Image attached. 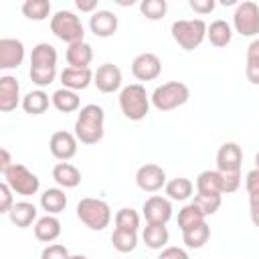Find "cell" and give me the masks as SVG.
Here are the masks:
<instances>
[{
	"instance_id": "obj_24",
	"label": "cell",
	"mask_w": 259,
	"mask_h": 259,
	"mask_svg": "<svg viewBox=\"0 0 259 259\" xmlns=\"http://www.w3.org/2000/svg\"><path fill=\"white\" fill-rule=\"evenodd\" d=\"M40 206L47 214H59L67 208V194L63 188H47L40 194Z\"/></svg>"
},
{
	"instance_id": "obj_17",
	"label": "cell",
	"mask_w": 259,
	"mask_h": 259,
	"mask_svg": "<svg viewBox=\"0 0 259 259\" xmlns=\"http://www.w3.org/2000/svg\"><path fill=\"white\" fill-rule=\"evenodd\" d=\"M89 28L95 36L107 38L117 30V16L111 10H95L89 16Z\"/></svg>"
},
{
	"instance_id": "obj_15",
	"label": "cell",
	"mask_w": 259,
	"mask_h": 259,
	"mask_svg": "<svg viewBox=\"0 0 259 259\" xmlns=\"http://www.w3.org/2000/svg\"><path fill=\"white\" fill-rule=\"evenodd\" d=\"M24 61V45L18 38H0V69H18Z\"/></svg>"
},
{
	"instance_id": "obj_43",
	"label": "cell",
	"mask_w": 259,
	"mask_h": 259,
	"mask_svg": "<svg viewBox=\"0 0 259 259\" xmlns=\"http://www.w3.org/2000/svg\"><path fill=\"white\" fill-rule=\"evenodd\" d=\"M245 188H247V194H259V170L253 168L247 172L245 176Z\"/></svg>"
},
{
	"instance_id": "obj_47",
	"label": "cell",
	"mask_w": 259,
	"mask_h": 259,
	"mask_svg": "<svg viewBox=\"0 0 259 259\" xmlns=\"http://www.w3.org/2000/svg\"><path fill=\"white\" fill-rule=\"evenodd\" d=\"M12 164H14V162H12V158H10V152H8L6 148H2V150H0V172L4 174Z\"/></svg>"
},
{
	"instance_id": "obj_49",
	"label": "cell",
	"mask_w": 259,
	"mask_h": 259,
	"mask_svg": "<svg viewBox=\"0 0 259 259\" xmlns=\"http://www.w3.org/2000/svg\"><path fill=\"white\" fill-rule=\"evenodd\" d=\"M69 259H89V257H85V255H69Z\"/></svg>"
},
{
	"instance_id": "obj_32",
	"label": "cell",
	"mask_w": 259,
	"mask_h": 259,
	"mask_svg": "<svg viewBox=\"0 0 259 259\" xmlns=\"http://www.w3.org/2000/svg\"><path fill=\"white\" fill-rule=\"evenodd\" d=\"M208 237H210V227L206 225V221L182 233V241H184V245L188 249H200V247H204V243L208 241Z\"/></svg>"
},
{
	"instance_id": "obj_5",
	"label": "cell",
	"mask_w": 259,
	"mask_h": 259,
	"mask_svg": "<svg viewBox=\"0 0 259 259\" xmlns=\"http://www.w3.org/2000/svg\"><path fill=\"white\" fill-rule=\"evenodd\" d=\"M206 28L208 26L202 18H192V20H174L170 32H172V38L178 42L180 49L194 51L206 38Z\"/></svg>"
},
{
	"instance_id": "obj_8",
	"label": "cell",
	"mask_w": 259,
	"mask_h": 259,
	"mask_svg": "<svg viewBox=\"0 0 259 259\" xmlns=\"http://www.w3.org/2000/svg\"><path fill=\"white\" fill-rule=\"evenodd\" d=\"M233 28L241 36H257L259 34V6L251 0L237 4L233 14Z\"/></svg>"
},
{
	"instance_id": "obj_45",
	"label": "cell",
	"mask_w": 259,
	"mask_h": 259,
	"mask_svg": "<svg viewBox=\"0 0 259 259\" xmlns=\"http://www.w3.org/2000/svg\"><path fill=\"white\" fill-rule=\"evenodd\" d=\"M158 259H190L188 253L180 247H164Z\"/></svg>"
},
{
	"instance_id": "obj_50",
	"label": "cell",
	"mask_w": 259,
	"mask_h": 259,
	"mask_svg": "<svg viewBox=\"0 0 259 259\" xmlns=\"http://www.w3.org/2000/svg\"><path fill=\"white\" fill-rule=\"evenodd\" d=\"M255 168H257V170H259V152H257V154H255Z\"/></svg>"
},
{
	"instance_id": "obj_44",
	"label": "cell",
	"mask_w": 259,
	"mask_h": 259,
	"mask_svg": "<svg viewBox=\"0 0 259 259\" xmlns=\"http://www.w3.org/2000/svg\"><path fill=\"white\" fill-rule=\"evenodd\" d=\"M188 6H190L194 12H198V14H208V12L214 10L217 4H214V0H190Z\"/></svg>"
},
{
	"instance_id": "obj_46",
	"label": "cell",
	"mask_w": 259,
	"mask_h": 259,
	"mask_svg": "<svg viewBox=\"0 0 259 259\" xmlns=\"http://www.w3.org/2000/svg\"><path fill=\"white\" fill-rule=\"evenodd\" d=\"M249 212H251V221L253 225L259 229V194H251L249 196Z\"/></svg>"
},
{
	"instance_id": "obj_16",
	"label": "cell",
	"mask_w": 259,
	"mask_h": 259,
	"mask_svg": "<svg viewBox=\"0 0 259 259\" xmlns=\"http://www.w3.org/2000/svg\"><path fill=\"white\" fill-rule=\"evenodd\" d=\"M22 103L20 99V83L12 75H2L0 77V111L8 113Z\"/></svg>"
},
{
	"instance_id": "obj_12",
	"label": "cell",
	"mask_w": 259,
	"mask_h": 259,
	"mask_svg": "<svg viewBox=\"0 0 259 259\" xmlns=\"http://www.w3.org/2000/svg\"><path fill=\"white\" fill-rule=\"evenodd\" d=\"M121 69L113 63H103L97 67V71L93 73V85L101 91V93H113L121 87Z\"/></svg>"
},
{
	"instance_id": "obj_14",
	"label": "cell",
	"mask_w": 259,
	"mask_h": 259,
	"mask_svg": "<svg viewBox=\"0 0 259 259\" xmlns=\"http://www.w3.org/2000/svg\"><path fill=\"white\" fill-rule=\"evenodd\" d=\"M243 150L235 142H225L217 152V170L219 172H241Z\"/></svg>"
},
{
	"instance_id": "obj_3",
	"label": "cell",
	"mask_w": 259,
	"mask_h": 259,
	"mask_svg": "<svg viewBox=\"0 0 259 259\" xmlns=\"http://www.w3.org/2000/svg\"><path fill=\"white\" fill-rule=\"evenodd\" d=\"M77 219L91 231H103L111 221V208L101 198L85 196L77 204Z\"/></svg>"
},
{
	"instance_id": "obj_20",
	"label": "cell",
	"mask_w": 259,
	"mask_h": 259,
	"mask_svg": "<svg viewBox=\"0 0 259 259\" xmlns=\"http://www.w3.org/2000/svg\"><path fill=\"white\" fill-rule=\"evenodd\" d=\"M8 219H10V223H12L14 227L26 229V227H30L34 221H38V219H36V206H34L32 202H28V200L14 202V206H12L10 212H8Z\"/></svg>"
},
{
	"instance_id": "obj_42",
	"label": "cell",
	"mask_w": 259,
	"mask_h": 259,
	"mask_svg": "<svg viewBox=\"0 0 259 259\" xmlns=\"http://www.w3.org/2000/svg\"><path fill=\"white\" fill-rule=\"evenodd\" d=\"M12 194H14L12 188H10L6 182H2V184H0V212H2V214H8L10 208L14 206Z\"/></svg>"
},
{
	"instance_id": "obj_38",
	"label": "cell",
	"mask_w": 259,
	"mask_h": 259,
	"mask_svg": "<svg viewBox=\"0 0 259 259\" xmlns=\"http://www.w3.org/2000/svg\"><path fill=\"white\" fill-rule=\"evenodd\" d=\"M140 10L148 20H160V18H164L168 4H166V0H144L140 4Z\"/></svg>"
},
{
	"instance_id": "obj_27",
	"label": "cell",
	"mask_w": 259,
	"mask_h": 259,
	"mask_svg": "<svg viewBox=\"0 0 259 259\" xmlns=\"http://www.w3.org/2000/svg\"><path fill=\"white\" fill-rule=\"evenodd\" d=\"M49 103H53L49 99V95L42 91V89H34V91H28L24 97H22V109L28 113V115H40L49 109Z\"/></svg>"
},
{
	"instance_id": "obj_19",
	"label": "cell",
	"mask_w": 259,
	"mask_h": 259,
	"mask_svg": "<svg viewBox=\"0 0 259 259\" xmlns=\"http://www.w3.org/2000/svg\"><path fill=\"white\" fill-rule=\"evenodd\" d=\"M65 57H67L69 67H75V69H89V65H91V61H93V49H91L89 42L81 40V42L69 45Z\"/></svg>"
},
{
	"instance_id": "obj_11",
	"label": "cell",
	"mask_w": 259,
	"mask_h": 259,
	"mask_svg": "<svg viewBox=\"0 0 259 259\" xmlns=\"http://www.w3.org/2000/svg\"><path fill=\"white\" fill-rule=\"evenodd\" d=\"M142 212H144L148 223H152V225H166L172 219V202L166 196L154 194V196L146 198V202L142 206Z\"/></svg>"
},
{
	"instance_id": "obj_41",
	"label": "cell",
	"mask_w": 259,
	"mask_h": 259,
	"mask_svg": "<svg viewBox=\"0 0 259 259\" xmlns=\"http://www.w3.org/2000/svg\"><path fill=\"white\" fill-rule=\"evenodd\" d=\"M40 259H69V249L65 245H59V243L47 245L40 253Z\"/></svg>"
},
{
	"instance_id": "obj_36",
	"label": "cell",
	"mask_w": 259,
	"mask_h": 259,
	"mask_svg": "<svg viewBox=\"0 0 259 259\" xmlns=\"http://www.w3.org/2000/svg\"><path fill=\"white\" fill-rule=\"evenodd\" d=\"M138 227H140V214L134 208L123 206V208H119L115 212V229L138 233Z\"/></svg>"
},
{
	"instance_id": "obj_48",
	"label": "cell",
	"mask_w": 259,
	"mask_h": 259,
	"mask_svg": "<svg viewBox=\"0 0 259 259\" xmlns=\"http://www.w3.org/2000/svg\"><path fill=\"white\" fill-rule=\"evenodd\" d=\"M75 6L81 10V12H95V8H97V0H77L75 2Z\"/></svg>"
},
{
	"instance_id": "obj_21",
	"label": "cell",
	"mask_w": 259,
	"mask_h": 259,
	"mask_svg": "<svg viewBox=\"0 0 259 259\" xmlns=\"http://www.w3.org/2000/svg\"><path fill=\"white\" fill-rule=\"evenodd\" d=\"M61 235V221L55 214H45L34 223V237L42 243H53Z\"/></svg>"
},
{
	"instance_id": "obj_37",
	"label": "cell",
	"mask_w": 259,
	"mask_h": 259,
	"mask_svg": "<svg viewBox=\"0 0 259 259\" xmlns=\"http://www.w3.org/2000/svg\"><path fill=\"white\" fill-rule=\"evenodd\" d=\"M192 202L202 210L204 217H208V214H214L219 210V206L223 202V194H198L196 192Z\"/></svg>"
},
{
	"instance_id": "obj_13",
	"label": "cell",
	"mask_w": 259,
	"mask_h": 259,
	"mask_svg": "<svg viewBox=\"0 0 259 259\" xmlns=\"http://www.w3.org/2000/svg\"><path fill=\"white\" fill-rule=\"evenodd\" d=\"M77 136L75 134H71V132H55L53 136H51V140H49V150H51V154L57 158V160H61V162H67V160H71L75 154H77Z\"/></svg>"
},
{
	"instance_id": "obj_23",
	"label": "cell",
	"mask_w": 259,
	"mask_h": 259,
	"mask_svg": "<svg viewBox=\"0 0 259 259\" xmlns=\"http://www.w3.org/2000/svg\"><path fill=\"white\" fill-rule=\"evenodd\" d=\"M57 49L49 42H38L36 47H32L30 53V67H51L57 69Z\"/></svg>"
},
{
	"instance_id": "obj_1",
	"label": "cell",
	"mask_w": 259,
	"mask_h": 259,
	"mask_svg": "<svg viewBox=\"0 0 259 259\" xmlns=\"http://www.w3.org/2000/svg\"><path fill=\"white\" fill-rule=\"evenodd\" d=\"M105 123V111L103 107L95 105V103H89V105H83L77 113V119H75V136L81 144H87V146H93L97 142H101L103 138V127Z\"/></svg>"
},
{
	"instance_id": "obj_35",
	"label": "cell",
	"mask_w": 259,
	"mask_h": 259,
	"mask_svg": "<svg viewBox=\"0 0 259 259\" xmlns=\"http://www.w3.org/2000/svg\"><path fill=\"white\" fill-rule=\"evenodd\" d=\"M22 14L28 20H45L51 14V2L49 0H26L22 4Z\"/></svg>"
},
{
	"instance_id": "obj_34",
	"label": "cell",
	"mask_w": 259,
	"mask_h": 259,
	"mask_svg": "<svg viewBox=\"0 0 259 259\" xmlns=\"http://www.w3.org/2000/svg\"><path fill=\"white\" fill-rule=\"evenodd\" d=\"M111 245L119 253H132L138 247V235L132 233V231L113 229V233H111Z\"/></svg>"
},
{
	"instance_id": "obj_30",
	"label": "cell",
	"mask_w": 259,
	"mask_h": 259,
	"mask_svg": "<svg viewBox=\"0 0 259 259\" xmlns=\"http://www.w3.org/2000/svg\"><path fill=\"white\" fill-rule=\"evenodd\" d=\"M164 190H166V194H168L170 200H178V202H182V200H186V198L192 196L194 184H192L188 178H182V176H180V178H172V180H168L166 186H164Z\"/></svg>"
},
{
	"instance_id": "obj_26",
	"label": "cell",
	"mask_w": 259,
	"mask_h": 259,
	"mask_svg": "<svg viewBox=\"0 0 259 259\" xmlns=\"http://www.w3.org/2000/svg\"><path fill=\"white\" fill-rule=\"evenodd\" d=\"M51 101H53V107H55L57 111H61V113H73V111H77L79 105H81V99H79L77 91H71V89H65V87L57 89V91L53 93Z\"/></svg>"
},
{
	"instance_id": "obj_40",
	"label": "cell",
	"mask_w": 259,
	"mask_h": 259,
	"mask_svg": "<svg viewBox=\"0 0 259 259\" xmlns=\"http://www.w3.org/2000/svg\"><path fill=\"white\" fill-rule=\"evenodd\" d=\"M219 174H221L223 194L239 190V186H241V172H219Z\"/></svg>"
},
{
	"instance_id": "obj_29",
	"label": "cell",
	"mask_w": 259,
	"mask_h": 259,
	"mask_svg": "<svg viewBox=\"0 0 259 259\" xmlns=\"http://www.w3.org/2000/svg\"><path fill=\"white\" fill-rule=\"evenodd\" d=\"M196 192L198 194H223L219 170H202L196 176Z\"/></svg>"
},
{
	"instance_id": "obj_22",
	"label": "cell",
	"mask_w": 259,
	"mask_h": 259,
	"mask_svg": "<svg viewBox=\"0 0 259 259\" xmlns=\"http://www.w3.org/2000/svg\"><path fill=\"white\" fill-rule=\"evenodd\" d=\"M53 178L61 188H75L81 182V172L77 166H73L69 162H59L53 168Z\"/></svg>"
},
{
	"instance_id": "obj_9",
	"label": "cell",
	"mask_w": 259,
	"mask_h": 259,
	"mask_svg": "<svg viewBox=\"0 0 259 259\" xmlns=\"http://www.w3.org/2000/svg\"><path fill=\"white\" fill-rule=\"evenodd\" d=\"M136 184L144 192H158L166 186V170L158 164H144L136 172Z\"/></svg>"
},
{
	"instance_id": "obj_31",
	"label": "cell",
	"mask_w": 259,
	"mask_h": 259,
	"mask_svg": "<svg viewBox=\"0 0 259 259\" xmlns=\"http://www.w3.org/2000/svg\"><path fill=\"white\" fill-rule=\"evenodd\" d=\"M245 77L251 85H259V38H253L247 47Z\"/></svg>"
},
{
	"instance_id": "obj_10",
	"label": "cell",
	"mask_w": 259,
	"mask_h": 259,
	"mask_svg": "<svg viewBox=\"0 0 259 259\" xmlns=\"http://www.w3.org/2000/svg\"><path fill=\"white\" fill-rule=\"evenodd\" d=\"M132 73L138 81H154L162 73V61L154 53H140L132 61Z\"/></svg>"
},
{
	"instance_id": "obj_28",
	"label": "cell",
	"mask_w": 259,
	"mask_h": 259,
	"mask_svg": "<svg viewBox=\"0 0 259 259\" xmlns=\"http://www.w3.org/2000/svg\"><path fill=\"white\" fill-rule=\"evenodd\" d=\"M206 38L212 47H227L233 38V28L227 20H214L206 28Z\"/></svg>"
},
{
	"instance_id": "obj_2",
	"label": "cell",
	"mask_w": 259,
	"mask_h": 259,
	"mask_svg": "<svg viewBox=\"0 0 259 259\" xmlns=\"http://www.w3.org/2000/svg\"><path fill=\"white\" fill-rule=\"evenodd\" d=\"M150 97L146 93V87L140 83H132L127 87H123L119 91V107L121 113L132 119V121H140L148 115L150 111Z\"/></svg>"
},
{
	"instance_id": "obj_33",
	"label": "cell",
	"mask_w": 259,
	"mask_h": 259,
	"mask_svg": "<svg viewBox=\"0 0 259 259\" xmlns=\"http://www.w3.org/2000/svg\"><path fill=\"white\" fill-rule=\"evenodd\" d=\"M204 219H206V217L202 214V210H200L194 202H190V204H186V206L180 208V212H178V227H180V231L184 233V231H188V229H192V227L204 223Z\"/></svg>"
},
{
	"instance_id": "obj_4",
	"label": "cell",
	"mask_w": 259,
	"mask_h": 259,
	"mask_svg": "<svg viewBox=\"0 0 259 259\" xmlns=\"http://www.w3.org/2000/svg\"><path fill=\"white\" fill-rule=\"evenodd\" d=\"M190 97V89L182 81H168L154 89L150 101L158 111H172L180 105H184Z\"/></svg>"
},
{
	"instance_id": "obj_25",
	"label": "cell",
	"mask_w": 259,
	"mask_h": 259,
	"mask_svg": "<svg viewBox=\"0 0 259 259\" xmlns=\"http://www.w3.org/2000/svg\"><path fill=\"white\" fill-rule=\"evenodd\" d=\"M142 239L146 243V247L154 249V251H162L170 239V233L166 229V225H152L148 223L144 227V233H142Z\"/></svg>"
},
{
	"instance_id": "obj_6",
	"label": "cell",
	"mask_w": 259,
	"mask_h": 259,
	"mask_svg": "<svg viewBox=\"0 0 259 259\" xmlns=\"http://www.w3.org/2000/svg\"><path fill=\"white\" fill-rule=\"evenodd\" d=\"M51 32L67 45L81 42L85 36V28H83L79 16L71 10H59L51 16Z\"/></svg>"
},
{
	"instance_id": "obj_18",
	"label": "cell",
	"mask_w": 259,
	"mask_h": 259,
	"mask_svg": "<svg viewBox=\"0 0 259 259\" xmlns=\"http://www.w3.org/2000/svg\"><path fill=\"white\" fill-rule=\"evenodd\" d=\"M61 83L65 89L71 91H83L93 83V71L91 69H75L67 67L61 71Z\"/></svg>"
},
{
	"instance_id": "obj_7",
	"label": "cell",
	"mask_w": 259,
	"mask_h": 259,
	"mask_svg": "<svg viewBox=\"0 0 259 259\" xmlns=\"http://www.w3.org/2000/svg\"><path fill=\"white\" fill-rule=\"evenodd\" d=\"M4 182L12 188L14 194H20V196H32L40 188L38 176L34 172H30L24 164H18V162H14L4 172Z\"/></svg>"
},
{
	"instance_id": "obj_39",
	"label": "cell",
	"mask_w": 259,
	"mask_h": 259,
	"mask_svg": "<svg viewBox=\"0 0 259 259\" xmlns=\"http://www.w3.org/2000/svg\"><path fill=\"white\" fill-rule=\"evenodd\" d=\"M30 75V81L38 87H49L55 77H57V69H51V67H30L28 71Z\"/></svg>"
}]
</instances>
